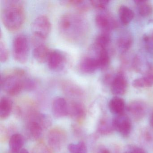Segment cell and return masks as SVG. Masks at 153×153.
Returning <instances> with one entry per match:
<instances>
[{"mask_svg": "<svg viewBox=\"0 0 153 153\" xmlns=\"http://www.w3.org/2000/svg\"><path fill=\"white\" fill-rule=\"evenodd\" d=\"M135 2L139 14L141 16H148L152 13L153 7L149 1L146 0H137L135 1Z\"/></svg>", "mask_w": 153, "mask_h": 153, "instance_id": "27", "label": "cell"}, {"mask_svg": "<svg viewBox=\"0 0 153 153\" xmlns=\"http://www.w3.org/2000/svg\"><path fill=\"white\" fill-rule=\"evenodd\" d=\"M36 84L35 81L29 78L26 77L24 81V89L27 91H32L36 87Z\"/></svg>", "mask_w": 153, "mask_h": 153, "instance_id": "35", "label": "cell"}, {"mask_svg": "<svg viewBox=\"0 0 153 153\" xmlns=\"http://www.w3.org/2000/svg\"><path fill=\"white\" fill-rule=\"evenodd\" d=\"M132 43L131 36L128 33H124L120 36L117 40V46L121 52L125 53L130 48Z\"/></svg>", "mask_w": 153, "mask_h": 153, "instance_id": "25", "label": "cell"}, {"mask_svg": "<svg viewBox=\"0 0 153 153\" xmlns=\"http://www.w3.org/2000/svg\"><path fill=\"white\" fill-rule=\"evenodd\" d=\"M62 4L65 6L74 7L80 12L88 11L91 6L90 1L83 0H69L62 1Z\"/></svg>", "mask_w": 153, "mask_h": 153, "instance_id": "21", "label": "cell"}, {"mask_svg": "<svg viewBox=\"0 0 153 153\" xmlns=\"http://www.w3.org/2000/svg\"><path fill=\"white\" fill-rule=\"evenodd\" d=\"M132 85L136 88L150 87L153 86V64L149 63L143 76L133 80Z\"/></svg>", "mask_w": 153, "mask_h": 153, "instance_id": "10", "label": "cell"}, {"mask_svg": "<svg viewBox=\"0 0 153 153\" xmlns=\"http://www.w3.org/2000/svg\"><path fill=\"white\" fill-rule=\"evenodd\" d=\"M51 50L44 43L36 45L33 51V56L36 61L43 63L47 61Z\"/></svg>", "mask_w": 153, "mask_h": 153, "instance_id": "19", "label": "cell"}, {"mask_svg": "<svg viewBox=\"0 0 153 153\" xmlns=\"http://www.w3.org/2000/svg\"><path fill=\"white\" fill-rule=\"evenodd\" d=\"M67 135L64 131L55 128L50 131L47 136V141L52 149L58 151L60 150L65 144Z\"/></svg>", "mask_w": 153, "mask_h": 153, "instance_id": "6", "label": "cell"}, {"mask_svg": "<svg viewBox=\"0 0 153 153\" xmlns=\"http://www.w3.org/2000/svg\"><path fill=\"white\" fill-rule=\"evenodd\" d=\"M143 41L146 49L150 53H153V29L143 36Z\"/></svg>", "mask_w": 153, "mask_h": 153, "instance_id": "30", "label": "cell"}, {"mask_svg": "<svg viewBox=\"0 0 153 153\" xmlns=\"http://www.w3.org/2000/svg\"><path fill=\"white\" fill-rule=\"evenodd\" d=\"M11 153H12V152H11ZM16 153H29V152H28V151H27L26 149H21L20 151H19L18 152Z\"/></svg>", "mask_w": 153, "mask_h": 153, "instance_id": "38", "label": "cell"}, {"mask_svg": "<svg viewBox=\"0 0 153 153\" xmlns=\"http://www.w3.org/2000/svg\"><path fill=\"white\" fill-rule=\"evenodd\" d=\"M12 102L6 97L1 98L0 100V118L1 120L7 119L10 115L12 111Z\"/></svg>", "mask_w": 153, "mask_h": 153, "instance_id": "23", "label": "cell"}, {"mask_svg": "<svg viewBox=\"0 0 153 153\" xmlns=\"http://www.w3.org/2000/svg\"><path fill=\"white\" fill-rule=\"evenodd\" d=\"M51 29V24L48 17L45 15L37 17L32 25L34 43H43L50 34Z\"/></svg>", "mask_w": 153, "mask_h": 153, "instance_id": "4", "label": "cell"}, {"mask_svg": "<svg viewBox=\"0 0 153 153\" xmlns=\"http://www.w3.org/2000/svg\"><path fill=\"white\" fill-rule=\"evenodd\" d=\"M111 91L115 95H123L126 93L128 81L125 75L120 72L115 76L111 83Z\"/></svg>", "mask_w": 153, "mask_h": 153, "instance_id": "9", "label": "cell"}, {"mask_svg": "<svg viewBox=\"0 0 153 153\" xmlns=\"http://www.w3.org/2000/svg\"><path fill=\"white\" fill-rule=\"evenodd\" d=\"M32 153H52L49 149L43 143H40L36 145Z\"/></svg>", "mask_w": 153, "mask_h": 153, "instance_id": "34", "label": "cell"}, {"mask_svg": "<svg viewBox=\"0 0 153 153\" xmlns=\"http://www.w3.org/2000/svg\"><path fill=\"white\" fill-rule=\"evenodd\" d=\"M36 122L39 123L43 128H49L52 124V120L51 117L46 114H39L37 116Z\"/></svg>", "mask_w": 153, "mask_h": 153, "instance_id": "31", "label": "cell"}, {"mask_svg": "<svg viewBox=\"0 0 153 153\" xmlns=\"http://www.w3.org/2000/svg\"><path fill=\"white\" fill-rule=\"evenodd\" d=\"M64 93L71 97H80L83 94V90L75 83L71 81H64L62 84Z\"/></svg>", "mask_w": 153, "mask_h": 153, "instance_id": "16", "label": "cell"}, {"mask_svg": "<svg viewBox=\"0 0 153 153\" xmlns=\"http://www.w3.org/2000/svg\"><path fill=\"white\" fill-rule=\"evenodd\" d=\"M128 150L131 153H146L143 149L137 147H131Z\"/></svg>", "mask_w": 153, "mask_h": 153, "instance_id": "37", "label": "cell"}, {"mask_svg": "<svg viewBox=\"0 0 153 153\" xmlns=\"http://www.w3.org/2000/svg\"><path fill=\"white\" fill-rule=\"evenodd\" d=\"M65 60V56L61 52L53 50L51 51L47 62L51 70L57 71L63 68Z\"/></svg>", "mask_w": 153, "mask_h": 153, "instance_id": "11", "label": "cell"}, {"mask_svg": "<svg viewBox=\"0 0 153 153\" xmlns=\"http://www.w3.org/2000/svg\"><path fill=\"white\" fill-rule=\"evenodd\" d=\"M120 20L123 25H128L134 17L133 11L127 6H122L119 9Z\"/></svg>", "mask_w": 153, "mask_h": 153, "instance_id": "24", "label": "cell"}, {"mask_svg": "<svg viewBox=\"0 0 153 153\" xmlns=\"http://www.w3.org/2000/svg\"><path fill=\"white\" fill-rule=\"evenodd\" d=\"M69 105L63 97H57L53 100L52 105L53 115L56 118H61L68 114Z\"/></svg>", "mask_w": 153, "mask_h": 153, "instance_id": "12", "label": "cell"}, {"mask_svg": "<svg viewBox=\"0 0 153 153\" xmlns=\"http://www.w3.org/2000/svg\"><path fill=\"white\" fill-rule=\"evenodd\" d=\"M43 128L35 121H32L27 123L26 132L27 136L33 140H38L42 135Z\"/></svg>", "mask_w": 153, "mask_h": 153, "instance_id": "17", "label": "cell"}, {"mask_svg": "<svg viewBox=\"0 0 153 153\" xmlns=\"http://www.w3.org/2000/svg\"><path fill=\"white\" fill-rule=\"evenodd\" d=\"M29 42L24 35L16 36L13 42V53L14 59L20 63L27 62L29 56Z\"/></svg>", "mask_w": 153, "mask_h": 153, "instance_id": "5", "label": "cell"}, {"mask_svg": "<svg viewBox=\"0 0 153 153\" xmlns=\"http://www.w3.org/2000/svg\"><path fill=\"white\" fill-rule=\"evenodd\" d=\"M93 50L96 53L95 56L98 62L99 69L105 70L109 66L110 63V55L107 49H96L93 47Z\"/></svg>", "mask_w": 153, "mask_h": 153, "instance_id": "18", "label": "cell"}, {"mask_svg": "<svg viewBox=\"0 0 153 153\" xmlns=\"http://www.w3.org/2000/svg\"><path fill=\"white\" fill-rule=\"evenodd\" d=\"M109 107L111 112L117 115L123 114L126 108L124 100L120 97H116L110 100Z\"/></svg>", "mask_w": 153, "mask_h": 153, "instance_id": "20", "label": "cell"}, {"mask_svg": "<svg viewBox=\"0 0 153 153\" xmlns=\"http://www.w3.org/2000/svg\"><path fill=\"white\" fill-rule=\"evenodd\" d=\"M71 153H87V147L85 142L79 141L77 143H71L68 146Z\"/></svg>", "mask_w": 153, "mask_h": 153, "instance_id": "29", "label": "cell"}, {"mask_svg": "<svg viewBox=\"0 0 153 153\" xmlns=\"http://www.w3.org/2000/svg\"><path fill=\"white\" fill-rule=\"evenodd\" d=\"M128 110L134 119L139 120L145 116L146 106L141 101H135L130 103L128 106Z\"/></svg>", "mask_w": 153, "mask_h": 153, "instance_id": "15", "label": "cell"}, {"mask_svg": "<svg viewBox=\"0 0 153 153\" xmlns=\"http://www.w3.org/2000/svg\"><path fill=\"white\" fill-rule=\"evenodd\" d=\"M110 1L107 0H92L90 1L91 6L98 10H103L107 7Z\"/></svg>", "mask_w": 153, "mask_h": 153, "instance_id": "32", "label": "cell"}, {"mask_svg": "<svg viewBox=\"0 0 153 153\" xmlns=\"http://www.w3.org/2000/svg\"><path fill=\"white\" fill-rule=\"evenodd\" d=\"M114 129L112 121H109L107 119H103L99 123L98 126V131L100 134L107 135L110 134Z\"/></svg>", "mask_w": 153, "mask_h": 153, "instance_id": "28", "label": "cell"}, {"mask_svg": "<svg viewBox=\"0 0 153 153\" xmlns=\"http://www.w3.org/2000/svg\"><path fill=\"white\" fill-rule=\"evenodd\" d=\"M68 114L77 121H82L86 114L85 108L81 103L72 102L69 105Z\"/></svg>", "mask_w": 153, "mask_h": 153, "instance_id": "14", "label": "cell"}, {"mask_svg": "<svg viewBox=\"0 0 153 153\" xmlns=\"http://www.w3.org/2000/svg\"><path fill=\"white\" fill-rule=\"evenodd\" d=\"M1 19L4 26L10 31H16L21 27L25 22V9L23 2L17 0L2 1Z\"/></svg>", "mask_w": 153, "mask_h": 153, "instance_id": "2", "label": "cell"}, {"mask_svg": "<svg viewBox=\"0 0 153 153\" xmlns=\"http://www.w3.org/2000/svg\"><path fill=\"white\" fill-rule=\"evenodd\" d=\"M95 153H111L108 149L103 146L98 147L96 150Z\"/></svg>", "mask_w": 153, "mask_h": 153, "instance_id": "36", "label": "cell"}, {"mask_svg": "<svg viewBox=\"0 0 153 153\" xmlns=\"http://www.w3.org/2000/svg\"><path fill=\"white\" fill-rule=\"evenodd\" d=\"M58 27L62 36L73 43L83 42L88 31L86 19L78 13H67L62 15L59 19Z\"/></svg>", "mask_w": 153, "mask_h": 153, "instance_id": "1", "label": "cell"}, {"mask_svg": "<svg viewBox=\"0 0 153 153\" xmlns=\"http://www.w3.org/2000/svg\"><path fill=\"white\" fill-rule=\"evenodd\" d=\"M25 72L23 70L15 69L1 76V86L4 92L10 95L18 94L24 89Z\"/></svg>", "mask_w": 153, "mask_h": 153, "instance_id": "3", "label": "cell"}, {"mask_svg": "<svg viewBox=\"0 0 153 153\" xmlns=\"http://www.w3.org/2000/svg\"><path fill=\"white\" fill-rule=\"evenodd\" d=\"M25 143L24 137L20 134L12 135L9 140L10 151L16 153L22 149Z\"/></svg>", "mask_w": 153, "mask_h": 153, "instance_id": "22", "label": "cell"}, {"mask_svg": "<svg viewBox=\"0 0 153 153\" xmlns=\"http://www.w3.org/2000/svg\"><path fill=\"white\" fill-rule=\"evenodd\" d=\"M95 22L97 26L102 32L109 33L111 30L116 28V21L110 15L104 12L98 13L95 17Z\"/></svg>", "mask_w": 153, "mask_h": 153, "instance_id": "8", "label": "cell"}, {"mask_svg": "<svg viewBox=\"0 0 153 153\" xmlns=\"http://www.w3.org/2000/svg\"><path fill=\"white\" fill-rule=\"evenodd\" d=\"M9 58V52L6 44L2 41L0 42V60L6 62Z\"/></svg>", "mask_w": 153, "mask_h": 153, "instance_id": "33", "label": "cell"}, {"mask_svg": "<svg viewBox=\"0 0 153 153\" xmlns=\"http://www.w3.org/2000/svg\"><path fill=\"white\" fill-rule=\"evenodd\" d=\"M110 42L111 37L109 33L102 32L96 38L93 47L99 50L107 49Z\"/></svg>", "mask_w": 153, "mask_h": 153, "instance_id": "26", "label": "cell"}, {"mask_svg": "<svg viewBox=\"0 0 153 153\" xmlns=\"http://www.w3.org/2000/svg\"><path fill=\"white\" fill-rule=\"evenodd\" d=\"M150 123L151 127H153V114H152V115H151V117H150Z\"/></svg>", "mask_w": 153, "mask_h": 153, "instance_id": "39", "label": "cell"}, {"mask_svg": "<svg viewBox=\"0 0 153 153\" xmlns=\"http://www.w3.org/2000/svg\"><path fill=\"white\" fill-rule=\"evenodd\" d=\"M124 153H131V152H130V151H129V150H127V151H126V152H124Z\"/></svg>", "mask_w": 153, "mask_h": 153, "instance_id": "40", "label": "cell"}, {"mask_svg": "<svg viewBox=\"0 0 153 153\" xmlns=\"http://www.w3.org/2000/svg\"><path fill=\"white\" fill-rule=\"evenodd\" d=\"M114 129L123 137H127L131 131V122L130 118L125 114L117 115L112 120Z\"/></svg>", "mask_w": 153, "mask_h": 153, "instance_id": "7", "label": "cell"}, {"mask_svg": "<svg viewBox=\"0 0 153 153\" xmlns=\"http://www.w3.org/2000/svg\"><path fill=\"white\" fill-rule=\"evenodd\" d=\"M79 67L82 72L87 74H91L99 69L96 58L91 55L83 57L80 61Z\"/></svg>", "mask_w": 153, "mask_h": 153, "instance_id": "13", "label": "cell"}]
</instances>
